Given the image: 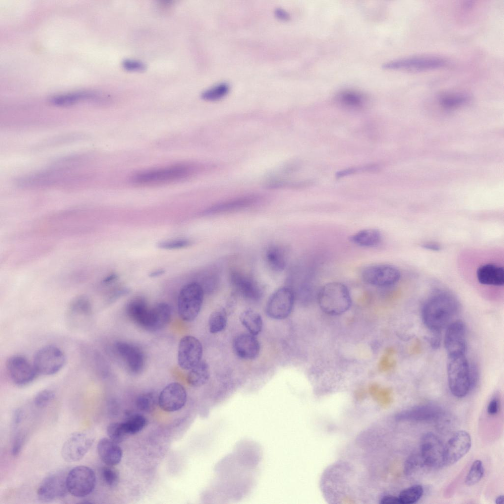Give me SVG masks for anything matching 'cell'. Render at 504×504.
Instances as JSON below:
<instances>
[{"instance_id":"6da1fadb","label":"cell","mask_w":504,"mask_h":504,"mask_svg":"<svg viewBox=\"0 0 504 504\" xmlns=\"http://www.w3.org/2000/svg\"><path fill=\"white\" fill-rule=\"evenodd\" d=\"M460 305L451 293L441 290L430 296L422 309V318L430 330L439 332L446 328L458 314Z\"/></svg>"},{"instance_id":"7a4b0ae2","label":"cell","mask_w":504,"mask_h":504,"mask_svg":"<svg viewBox=\"0 0 504 504\" xmlns=\"http://www.w3.org/2000/svg\"><path fill=\"white\" fill-rule=\"evenodd\" d=\"M200 169L196 164L181 163L138 173L132 177L131 180L139 185L168 183L189 177Z\"/></svg>"},{"instance_id":"3957f363","label":"cell","mask_w":504,"mask_h":504,"mask_svg":"<svg viewBox=\"0 0 504 504\" xmlns=\"http://www.w3.org/2000/svg\"><path fill=\"white\" fill-rule=\"evenodd\" d=\"M317 300L323 312L334 316L345 313L349 309L352 303L347 286L338 282L323 285L318 292Z\"/></svg>"},{"instance_id":"277c9868","label":"cell","mask_w":504,"mask_h":504,"mask_svg":"<svg viewBox=\"0 0 504 504\" xmlns=\"http://www.w3.org/2000/svg\"><path fill=\"white\" fill-rule=\"evenodd\" d=\"M446 369L452 394L457 398L465 397L472 388L470 364L466 354L447 356Z\"/></svg>"},{"instance_id":"5b68a950","label":"cell","mask_w":504,"mask_h":504,"mask_svg":"<svg viewBox=\"0 0 504 504\" xmlns=\"http://www.w3.org/2000/svg\"><path fill=\"white\" fill-rule=\"evenodd\" d=\"M204 291L197 282L184 285L178 298V311L181 319L191 321L198 315L203 303Z\"/></svg>"},{"instance_id":"8992f818","label":"cell","mask_w":504,"mask_h":504,"mask_svg":"<svg viewBox=\"0 0 504 504\" xmlns=\"http://www.w3.org/2000/svg\"><path fill=\"white\" fill-rule=\"evenodd\" d=\"M66 357L63 351L53 345L43 346L35 353L32 363L38 374H56L64 366Z\"/></svg>"},{"instance_id":"52a82bcc","label":"cell","mask_w":504,"mask_h":504,"mask_svg":"<svg viewBox=\"0 0 504 504\" xmlns=\"http://www.w3.org/2000/svg\"><path fill=\"white\" fill-rule=\"evenodd\" d=\"M66 483L68 492L78 498L90 495L96 484V476L94 471L85 466L73 468L66 475Z\"/></svg>"},{"instance_id":"ba28073f","label":"cell","mask_w":504,"mask_h":504,"mask_svg":"<svg viewBox=\"0 0 504 504\" xmlns=\"http://www.w3.org/2000/svg\"><path fill=\"white\" fill-rule=\"evenodd\" d=\"M295 299V294L292 288L283 286L276 290L267 303L266 312L270 317L282 320L287 318L291 314Z\"/></svg>"},{"instance_id":"9c48e42d","label":"cell","mask_w":504,"mask_h":504,"mask_svg":"<svg viewBox=\"0 0 504 504\" xmlns=\"http://www.w3.org/2000/svg\"><path fill=\"white\" fill-rule=\"evenodd\" d=\"M444 59L435 56H415L390 61L383 65L389 70H405L422 71L436 69L445 66Z\"/></svg>"},{"instance_id":"30bf717a","label":"cell","mask_w":504,"mask_h":504,"mask_svg":"<svg viewBox=\"0 0 504 504\" xmlns=\"http://www.w3.org/2000/svg\"><path fill=\"white\" fill-rule=\"evenodd\" d=\"M363 281L370 285L388 287L397 284L401 273L395 267L386 264L371 265L364 268L361 273Z\"/></svg>"},{"instance_id":"8fae6325","label":"cell","mask_w":504,"mask_h":504,"mask_svg":"<svg viewBox=\"0 0 504 504\" xmlns=\"http://www.w3.org/2000/svg\"><path fill=\"white\" fill-rule=\"evenodd\" d=\"M6 369L15 384L25 386L32 382L38 375L33 363L20 355H14L7 360Z\"/></svg>"},{"instance_id":"7c38bea8","label":"cell","mask_w":504,"mask_h":504,"mask_svg":"<svg viewBox=\"0 0 504 504\" xmlns=\"http://www.w3.org/2000/svg\"><path fill=\"white\" fill-rule=\"evenodd\" d=\"M419 453L428 467L438 468L444 466V445L434 433L428 432L422 436Z\"/></svg>"},{"instance_id":"4fadbf2b","label":"cell","mask_w":504,"mask_h":504,"mask_svg":"<svg viewBox=\"0 0 504 504\" xmlns=\"http://www.w3.org/2000/svg\"><path fill=\"white\" fill-rule=\"evenodd\" d=\"M93 442L94 439L90 434L83 432L75 433L63 443L62 456L67 462H77L84 457Z\"/></svg>"},{"instance_id":"5bb4252c","label":"cell","mask_w":504,"mask_h":504,"mask_svg":"<svg viewBox=\"0 0 504 504\" xmlns=\"http://www.w3.org/2000/svg\"><path fill=\"white\" fill-rule=\"evenodd\" d=\"M202 354V346L199 340L192 336H185L179 343L178 365L183 370H189L201 361Z\"/></svg>"},{"instance_id":"9a60e30c","label":"cell","mask_w":504,"mask_h":504,"mask_svg":"<svg viewBox=\"0 0 504 504\" xmlns=\"http://www.w3.org/2000/svg\"><path fill=\"white\" fill-rule=\"evenodd\" d=\"M446 328L444 344L447 356L466 354L467 335L464 322L454 320Z\"/></svg>"},{"instance_id":"2e32d148","label":"cell","mask_w":504,"mask_h":504,"mask_svg":"<svg viewBox=\"0 0 504 504\" xmlns=\"http://www.w3.org/2000/svg\"><path fill=\"white\" fill-rule=\"evenodd\" d=\"M93 312V303L86 295H79L69 303L66 310L68 324L74 328H79L90 320Z\"/></svg>"},{"instance_id":"e0dca14e","label":"cell","mask_w":504,"mask_h":504,"mask_svg":"<svg viewBox=\"0 0 504 504\" xmlns=\"http://www.w3.org/2000/svg\"><path fill=\"white\" fill-rule=\"evenodd\" d=\"M471 445V437L467 431L456 432L444 445V466L457 462L468 452Z\"/></svg>"},{"instance_id":"ac0fdd59","label":"cell","mask_w":504,"mask_h":504,"mask_svg":"<svg viewBox=\"0 0 504 504\" xmlns=\"http://www.w3.org/2000/svg\"><path fill=\"white\" fill-rule=\"evenodd\" d=\"M187 399L185 387L179 382H173L166 385L161 391L158 396V404L162 410L174 412L185 406Z\"/></svg>"},{"instance_id":"d6986e66","label":"cell","mask_w":504,"mask_h":504,"mask_svg":"<svg viewBox=\"0 0 504 504\" xmlns=\"http://www.w3.org/2000/svg\"><path fill=\"white\" fill-rule=\"evenodd\" d=\"M66 477V475L61 472L53 473L45 477L37 489L38 499L47 502L65 496L68 492Z\"/></svg>"},{"instance_id":"ffe728a7","label":"cell","mask_w":504,"mask_h":504,"mask_svg":"<svg viewBox=\"0 0 504 504\" xmlns=\"http://www.w3.org/2000/svg\"><path fill=\"white\" fill-rule=\"evenodd\" d=\"M114 349L124 361L131 373L138 374L143 371L145 356L142 350L138 346L126 342L118 341L114 344Z\"/></svg>"},{"instance_id":"44dd1931","label":"cell","mask_w":504,"mask_h":504,"mask_svg":"<svg viewBox=\"0 0 504 504\" xmlns=\"http://www.w3.org/2000/svg\"><path fill=\"white\" fill-rule=\"evenodd\" d=\"M230 281L236 291L246 299L257 301L262 295L259 284L253 278L239 271H233L230 275Z\"/></svg>"},{"instance_id":"7402d4cb","label":"cell","mask_w":504,"mask_h":504,"mask_svg":"<svg viewBox=\"0 0 504 504\" xmlns=\"http://www.w3.org/2000/svg\"><path fill=\"white\" fill-rule=\"evenodd\" d=\"M441 408L434 405L425 404L413 407L399 413L398 420L428 421L436 420L441 416Z\"/></svg>"},{"instance_id":"603a6c76","label":"cell","mask_w":504,"mask_h":504,"mask_svg":"<svg viewBox=\"0 0 504 504\" xmlns=\"http://www.w3.org/2000/svg\"><path fill=\"white\" fill-rule=\"evenodd\" d=\"M171 309L164 302L157 303L150 308L143 329L151 332L158 331L164 328L171 318Z\"/></svg>"},{"instance_id":"cb8c5ba5","label":"cell","mask_w":504,"mask_h":504,"mask_svg":"<svg viewBox=\"0 0 504 504\" xmlns=\"http://www.w3.org/2000/svg\"><path fill=\"white\" fill-rule=\"evenodd\" d=\"M233 348L236 355L240 358L252 360L258 355L260 345L255 336L250 333H244L236 337Z\"/></svg>"},{"instance_id":"d4e9b609","label":"cell","mask_w":504,"mask_h":504,"mask_svg":"<svg viewBox=\"0 0 504 504\" xmlns=\"http://www.w3.org/2000/svg\"><path fill=\"white\" fill-rule=\"evenodd\" d=\"M109 438L100 439L97 445L99 458L106 465L114 466L121 461L123 451L121 447Z\"/></svg>"},{"instance_id":"484cf974","label":"cell","mask_w":504,"mask_h":504,"mask_svg":"<svg viewBox=\"0 0 504 504\" xmlns=\"http://www.w3.org/2000/svg\"><path fill=\"white\" fill-rule=\"evenodd\" d=\"M259 196L249 195L220 203L207 209L204 215H209L239 210L251 206L258 201Z\"/></svg>"},{"instance_id":"4316f807","label":"cell","mask_w":504,"mask_h":504,"mask_svg":"<svg viewBox=\"0 0 504 504\" xmlns=\"http://www.w3.org/2000/svg\"><path fill=\"white\" fill-rule=\"evenodd\" d=\"M479 283L482 284L502 286L504 284L503 267L494 264H486L480 266L476 272Z\"/></svg>"},{"instance_id":"83f0119b","label":"cell","mask_w":504,"mask_h":504,"mask_svg":"<svg viewBox=\"0 0 504 504\" xmlns=\"http://www.w3.org/2000/svg\"><path fill=\"white\" fill-rule=\"evenodd\" d=\"M150 309V308L144 298L136 297L128 302L126 310L128 316L136 324L143 328Z\"/></svg>"},{"instance_id":"f1b7e54d","label":"cell","mask_w":504,"mask_h":504,"mask_svg":"<svg viewBox=\"0 0 504 504\" xmlns=\"http://www.w3.org/2000/svg\"><path fill=\"white\" fill-rule=\"evenodd\" d=\"M350 241L359 247H374L378 245L382 240L381 232L375 228L362 229L349 237Z\"/></svg>"},{"instance_id":"f546056e","label":"cell","mask_w":504,"mask_h":504,"mask_svg":"<svg viewBox=\"0 0 504 504\" xmlns=\"http://www.w3.org/2000/svg\"><path fill=\"white\" fill-rule=\"evenodd\" d=\"M265 259L269 267L277 272L283 271L287 264L286 250L279 245H271L266 250Z\"/></svg>"},{"instance_id":"4dcf8cb0","label":"cell","mask_w":504,"mask_h":504,"mask_svg":"<svg viewBox=\"0 0 504 504\" xmlns=\"http://www.w3.org/2000/svg\"><path fill=\"white\" fill-rule=\"evenodd\" d=\"M210 377L209 367L204 361H200L189 370L187 381L193 387H200L207 382Z\"/></svg>"},{"instance_id":"1f68e13d","label":"cell","mask_w":504,"mask_h":504,"mask_svg":"<svg viewBox=\"0 0 504 504\" xmlns=\"http://www.w3.org/2000/svg\"><path fill=\"white\" fill-rule=\"evenodd\" d=\"M98 99L100 98L97 94L83 92L55 96L51 99L50 101L57 106H69L83 101H96Z\"/></svg>"},{"instance_id":"d6a6232c","label":"cell","mask_w":504,"mask_h":504,"mask_svg":"<svg viewBox=\"0 0 504 504\" xmlns=\"http://www.w3.org/2000/svg\"><path fill=\"white\" fill-rule=\"evenodd\" d=\"M240 321L249 332L254 335H258L263 326L262 317L258 313L252 310L243 311L240 316Z\"/></svg>"},{"instance_id":"836d02e7","label":"cell","mask_w":504,"mask_h":504,"mask_svg":"<svg viewBox=\"0 0 504 504\" xmlns=\"http://www.w3.org/2000/svg\"><path fill=\"white\" fill-rule=\"evenodd\" d=\"M337 101L343 106L351 109L362 107L366 101L365 97L361 93L354 91H345L337 97Z\"/></svg>"},{"instance_id":"e575fe53","label":"cell","mask_w":504,"mask_h":504,"mask_svg":"<svg viewBox=\"0 0 504 504\" xmlns=\"http://www.w3.org/2000/svg\"><path fill=\"white\" fill-rule=\"evenodd\" d=\"M469 99L468 95L463 92H448L440 96L439 102L443 107L451 109L464 104Z\"/></svg>"},{"instance_id":"d590c367","label":"cell","mask_w":504,"mask_h":504,"mask_svg":"<svg viewBox=\"0 0 504 504\" xmlns=\"http://www.w3.org/2000/svg\"><path fill=\"white\" fill-rule=\"evenodd\" d=\"M227 317L225 310L220 309L213 312L210 315L208 321L209 329L211 333H217L222 331L225 328Z\"/></svg>"},{"instance_id":"8d00e7d4","label":"cell","mask_w":504,"mask_h":504,"mask_svg":"<svg viewBox=\"0 0 504 504\" xmlns=\"http://www.w3.org/2000/svg\"><path fill=\"white\" fill-rule=\"evenodd\" d=\"M424 490L420 485H414L403 490L399 494L401 504H412L418 502L422 497Z\"/></svg>"},{"instance_id":"74e56055","label":"cell","mask_w":504,"mask_h":504,"mask_svg":"<svg viewBox=\"0 0 504 504\" xmlns=\"http://www.w3.org/2000/svg\"><path fill=\"white\" fill-rule=\"evenodd\" d=\"M428 467L420 453L410 455L405 461L404 472L407 476H413Z\"/></svg>"},{"instance_id":"f35d334b","label":"cell","mask_w":504,"mask_h":504,"mask_svg":"<svg viewBox=\"0 0 504 504\" xmlns=\"http://www.w3.org/2000/svg\"><path fill=\"white\" fill-rule=\"evenodd\" d=\"M158 404V397L153 392H147L140 395L137 398L136 405L142 411L151 412Z\"/></svg>"},{"instance_id":"ab89813d","label":"cell","mask_w":504,"mask_h":504,"mask_svg":"<svg viewBox=\"0 0 504 504\" xmlns=\"http://www.w3.org/2000/svg\"><path fill=\"white\" fill-rule=\"evenodd\" d=\"M147 422L146 418L143 415L135 414L130 416L123 424L129 436L136 434L142 430L146 426Z\"/></svg>"},{"instance_id":"60d3db41","label":"cell","mask_w":504,"mask_h":504,"mask_svg":"<svg viewBox=\"0 0 504 504\" xmlns=\"http://www.w3.org/2000/svg\"><path fill=\"white\" fill-rule=\"evenodd\" d=\"M484 472L482 462L479 460L474 461L466 475V484L468 486H472L479 482L483 476Z\"/></svg>"},{"instance_id":"b9f144b4","label":"cell","mask_w":504,"mask_h":504,"mask_svg":"<svg viewBox=\"0 0 504 504\" xmlns=\"http://www.w3.org/2000/svg\"><path fill=\"white\" fill-rule=\"evenodd\" d=\"M107 433L109 439L120 443L124 441L129 435L127 433L123 422L110 423L107 428Z\"/></svg>"},{"instance_id":"7bdbcfd3","label":"cell","mask_w":504,"mask_h":504,"mask_svg":"<svg viewBox=\"0 0 504 504\" xmlns=\"http://www.w3.org/2000/svg\"><path fill=\"white\" fill-rule=\"evenodd\" d=\"M229 90L228 84L220 83L205 91L202 94V97L206 100H216L225 95Z\"/></svg>"},{"instance_id":"ee69618b","label":"cell","mask_w":504,"mask_h":504,"mask_svg":"<svg viewBox=\"0 0 504 504\" xmlns=\"http://www.w3.org/2000/svg\"><path fill=\"white\" fill-rule=\"evenodd\" d=\"M100 476L104 484L110 488L115 487L119 482V473L113 466L107 465L102 467Z\"/></svg>"},{"instance_id":"f6af8a7d","label":"cell","mask_w":504,"mask_h":504,"mask_svg":"<svg viewBox=\"0 0 504 504\" xmlns=\"http://www.w3.org/2000/svg\"><path fill=\"white\" fill-rule=\"evenodd\" d=\"M55 396V392L51 389L41 390L35 396L33 399L34 404L38 408L45 407L54 399Z\"/></svg>"},{"instance_id":"bcb514c9","label":"cell","mask_w":504,"mask_h":504,"mask_svg":"<svg viewBox=\"0 0 504 504\" xmlns=\"http://www.w3.org/2000/svg\"><path fill=\"white\" fill-rule=\"evenodd\" d=\"M191 242L188 239H179L163 241L158 242L157 247L162 249L174 250L188 247Z\"/></svg>"},{"instance_id":"7dc6e473","label":"cell","mask_w":504,"mask_h":504,"mask_svg":"<svg viewBox=\"0 0 504 504\" xmlns=\"http://www.w3.org/2000/svg\"><path fill=\"white\" fill-rule=\"evenodd\" d=\"M392 355V351L388 349L381 358L379 363V368L381 371H386L392 367L393 361L391 357Z\"/></svg>"},{"instance_id":"c3c4849f","label":"cell","mask_w":504,"mask_h":504,"mask_svg":"<svg viewBox=\"0 0 504 504\" xmlns=\"http://www.w3.org/2000/svg\"><path fill=\"white\" fill-rule=\"evenodd\" d=\"M123 67L128 71H140L145 69V66L141 62L134 60H126L123 63Z\"/></svg>"},{"instance_id":"681fc988","label":"cell","mask_w":504,"mask_h":504,"mask_svg":"<svg viewBox=\"0 0 504 504\" xmlns=\"http://www.w3.org/2000/svg\"><path fill=\"white\" fill-rule=\"evenodd\" d=\"M24 442V437L21 435H18L15 437L11 453L13 456L19 455L22 449Z\"/></svg>"},{"instance_id":"f907efd6","label":"cell","mask_w":504,"mask_h":504,"mask_svg":"<svg viewBox=\"0 0 504 504\" xmlns=\"http://www.w3.org/2000/svg\"><path fill=\"white\" fill-rule=\"evenodd\" d=\"M500 402L498 398L494 397L491 400L487 407V413L490 415H496L499 411Z\"/></svg>"},{"instance_id":"816d5d0a","label":"cell","mask_w":504,"mask_h":504,"mask_svg":"<svg viewBox=\"0 0 504 504\" xmlns=\"http://www.w3.org/2000/svg\"><path fill=\"white\" fill-rule=\"evenodd\" d=\"M379 503L381 504H401L398 497L389 494L381 496Z\"/></svg>"},{"instance_id":"f5cc1de1","label":"cell","mask_w":504,"mask_h":504,"mask_svg":"<svg viewBox=\"0 0 504 504\" xmlns=\"http://www.w3.org/2000/svg\"><path fill=\"white\" fill-rule=\"evenodd\" d=\"M422 247L428 250L432 251H439L441 250V246L437 243L428 242H425L422 245Z\"/></svg>"},{"instance_id":"db71d44e","label":"cell","mask_w":504,"mask_h":504,"mask_svg":"<svg viewBox=\"0 0 504 504\" xmlns=\"http://www.w3.org/2000/svg\"><path fill=\"white\" fill-rule=\"evenodd\" d=\"M22 413L21 410H17L15 411L13 416V423L15 425H18L22 419Z\"/></svg>"},{"instance_id":"11a10c76","label":"cell","mask_w":504,"mask_h":504,"mask_svg":"<svg viewBox=\"0 0 504 504\" xmlns=\"http://www.w3.org/2000/svg\"><path fill=\"white\" fill-rule=\"evenodd\" d=\"M276 15L280 19L283 20H286L289 18V15L287 13L282 9H277L276 10Z\"/></svg>"},{"instance_id":"9f6ffc18","label":"cell","mask_w":504,"mask_h":504,"mask_svg":"<svg viewBox=\"0 0 504 504\" xmlns=\"http://www.w3.org/2000/svg\"><path fill=\"white\" fill-rule=\"evenodd\" d=\"M118 276L114 273L111 274L106 277H105L102 281V283L104 284H109L117 279Z\"/></svg>"},{"instance_id":"6f0895ef","label":"cell","mask_w":504,"mask_h":504,"mask_svg":"<svg viewBox=\"0 0 504 504\" xmlns=\"http://www.w3.org/2000/svg\"><path fill=\"white\" fill-rule=\"evenodd\" d=\"M164 273V270L163 269L157 270L156 271L151 272L149 274L150 277H157L162 275Z\"/></svg>"},{"instance_id":"680465c9","label":"cell","mask_w":504,"mask_h":504,"mask_svg":"<svg viewBox=\"0 0 504 504\" xmlns=\"http://www.w3.org/2000/svg\"><path fill=\"white\" fill-rule=\"evenodd\" d=\"M504 495H501L498 496L495 500V503L497 504H502L504 503Z\"/></svg>"}]
</instances>
